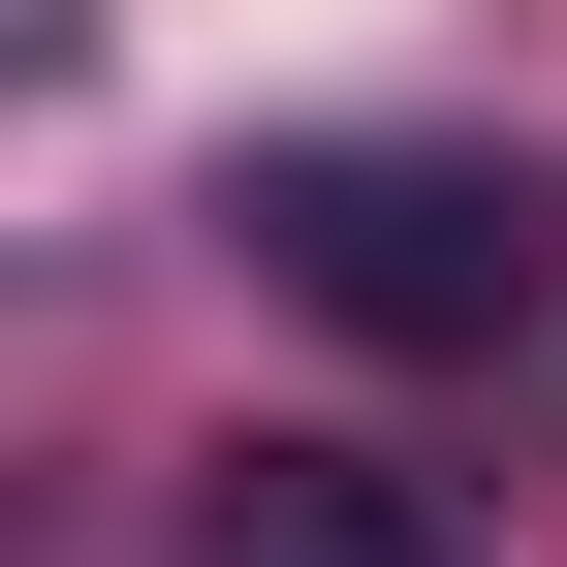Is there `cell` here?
Returning a JSON list of instances; mask_svg holds the SVG:
<instances>
[{
	"label": "cell",
	"mask_w": 567,
	"mask_h": 567,
	"mask_svg": "<svg viewBox=\"0 0 567 567\" xmlns=\"http://www.w3.org/2000/svg\"><path fill=\"white\" fill-rule=\"evenodd\" d=\"M252 284H316L347 347H505L536 316V189H473V158H252Z\"/></svg>",
	"instance_id": "1"
},
{
	"label": "cell",
	"mask_w": 567,
	"mask_h": 567,
	"mask_svg": "<svg viewBox=\"0 0 567 567\" xmlns=\"http://www.w3.org/2000/svg\"><path fill=\"white\" fill-rule=\"evenodd\" d=\"M189 567H473V505H442V473H379V442H221Z\"/></svg>",
	"instance_id": "2"
}]
</instances>
